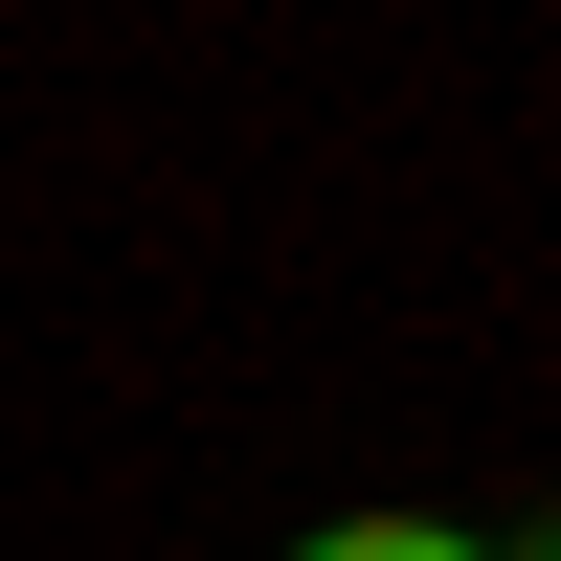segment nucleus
<instances>
[{
	"instance_id": "nucleus-1",
	"label": "nucleus",
	"mask_w": 561,
	"mask_h": 561,
	"mask_svg": "<svg viewBox=\"0 0 561 561\" xmlns=\"http://www.w3.org/2000/svg\"><path fill=\"white\" fill-rule=\"evenodd\" d=\"M293 561H517V539H449V517H337V539H293Z\"/></svg>"
},
{
	"instance_id": "nucleus-2",
	"label": "nucleus",
	"mask_w": 561,
	"mask_h": 561,
	"mask_svg": "<svg viewBox=\"0 0 561 561\" xmlns=\"http://www.w3.org/2000/svg\"><path fill=\"white\" fill-rule=\"evenodd\" d=\"M539 561H561V539H539Z\"/></svg>"
}]
</instances>
